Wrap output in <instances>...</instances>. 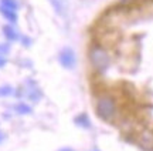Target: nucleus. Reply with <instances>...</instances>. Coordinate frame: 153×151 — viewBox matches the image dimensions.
<instances>
[{
	"label": "nucleus",
	"instance_id": "obj_9",
	"mask_svg": "<svg viewBox=\"0 0 153 151\" xmlns=\"http://www.w3.org/2000/svg\"><path fill=\"white\" fill-rule=\"evenodd\" d=\"M13 93V89H11L10 86H3V87H0V95H9Z\"/></svg>",
	"mask_w": 153,
	"mask_h": 151
},
{
	"label": "nucleus",
	"instance_id": "obj_8",
	"mask_svg": "<svg viewBox=\"0 0 153 151\" xmlns=\"http://www.w3.org/2000/svg\"><path fill=\"white\" fill-rule=\"evenodd\" d=\"M16 111L19 113V114H30V113H31V108L28 106H26V104H19V106H16Z\"/></svg>",
	"mask_w": 153,
	"mask_h": 151
},
{
	"label": "nucleus",
	"instance_id": "obj_7",
	"mask_svg": "<svg viewBox=\"0 0 153 151\" xmlns=\"http://www.w3.org/2000/svg\"><path fill=\"white\" fill-rule=\"evenodd\" d=\"M1 13H3L6 19H7V20H10L11 23H14V22L17 20V14H16V11H13V10H7V9H3V7H1Z\"/></svg>",
	"mask_w": 153,
	"mask_h": 151
},
{
	"label": "nucleus",
	"instance_id": "obj_3",
	"mask_svg": "<svg viewBox=\"0 0 153 151\" xmlns=\"http://www.w3.org/2000/svg\"><path fill=\"white\" fill-rule=\"evenodd\" d=\"M137 144L145 151H153V131L145 130L137 137Z\"/></svg>",
	"mask_w": 153,
	"mask_h": 151
},
{
	"label": "nucleus",
	"instance_id": "obj_1",
	"mask_svg": "<svg viewBox=\"0 0 153 151\" xmlns=\"http://www.w3.org/2000/svg\"><path fill=\"white\" fill-rule=\"evenodd\" d=\"M95 110H97V114L102 120L111 121L116 114V101L109 94L99 95L98 100H97V104H95Z\"/></svg>",
	"mask_w": 153,
	"mask_h": 151
},
{
	"label": "nucleus",
	"instance_id": "obj_10",
	"mask_svg": "<svg viewBox=\"0 0 153 151\" xmlns=\"http://www.w3.org/2000/svg\"><path fill=\"white\" fill-rule=\"evenodd\" d=\"M4 64H6V60L3 59V57H0V67H3Z\"/></svg>",
	"mask_w": 153,
	"mask_h": 151
},
{
	"label": "nucleus",
	"instance_id": "obj_2",
	"mask_svg": "<svg viewBox=\"0 0 153 151\" xmlns=\"http://www.w3.org/2000/svg\"><path fill=\"white\" fill-rule=\"evenodd\" d=\"M89 63L95 70L102 71L109 66V54L102 46L94 44L89 49Z\"/></svg>",
	"mask_w": 153,
	"mask_h": 151
},
{
	"label": "nucleus",
	"instance_id": "obj_4",
	"mask_svg": "<svg viewBox=\"0 0 153 151\" xmlns=\"http://www.w3.org/2000/svg\"><path fill=\"white\" fill-rule=\"evenodd\" d=\"M75 54H74V51L71 49H64V50H61L60 53V63L62 67L65 68H72L75 66Z\"/></svg>",
	"mask_w": 153,
	"mask_h": 151
},
{
	"label": "nucleus",
	"instance_id": "obj_12",
	"mask_svg": "<svg viewBox=\"0 0 153 151\" xmlns=\"http://www.w3.org/2000/svg\"><path fill=\"white\" fill-rule=\"evenodd\" d=\"M1 140H3V135H1V134H0V141H1Z\"/></svg>",
	"mask_w": 153,
	"mask_h": 151
},
{
	"label": "nucleus",
	"instance_id": "obj_5",
	"mask_svg": "<svg viewBox=\"0 0 153 151\" xmlns=\"http://www.w3.org/2000/svg\"><path fill=\"white\" fill-rule=\"evenodd\" d=\"M3 33H4V36L7 37V40L14 41V40L19 39V34H17V32L13 27H10V26H4V27H3Z\"/></svg>",
	"mask_w": 153,
	"mask_h": 151
},
{
	"label": "nucleus",
	"instance_id": "obj_6",
	"mask_svg": "<svg viewBox=\"0 0 153 151\" xmlns=\"http://www.w3.org/2000/svg\"><path fill=\"white\" fill-rule=\"evenodd\" d=\"M1 7L7 9V10H17V2L16 0H1Z\"/></svg>",
	"mask_w": 153,
	"mask_h": 151
},
{
	"label": "nucleus",
	"instance_id": "obj_11",
	"mask_svg": "<svg viewBox=\"0 0 153 151\" xmlns=\"http://www.w3.org/2000/svg\"><path fill=\"white\" fill-rule=\"evenodd\" d=\"M60 151H72L71 148H62V150H60Z\"/></svg>",
	"mask_w": 153,
	"mask_h": 151
}]
</instances>
